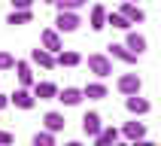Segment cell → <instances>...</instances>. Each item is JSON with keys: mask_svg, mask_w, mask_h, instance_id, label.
<instances>
[{"mask_svg": "<svg viewBox=\"0 0 161 146\" xmlns=\"http://www.w3.org/2000/svg\"><path fill=\"white\" fill-rule=\"evenodd\" d=\"M15 76H18V82H21V88H31V85H34V70H31L27 61H15Z\"/></svg>", "mask_w": 161, "mask_h": 146, "instance_id": "cell-15", "label": "cell"}, {"mask_svg": "<svg viewBox=\"0 0 161 146\" xmlns=\"http://www.w3.org/2000/svg\"><path fill=\"white\" fill-rule=\"evenodd\" d=\"M43 3H55V0H43Z\"/></svg>", "mask_w": 161, "mask_h": 146, "instance_id": "cell-33", "label": "cell"}, {"mask_svg": "<svg viewBox=\"0 0 161 146\" xmlns=\"http://www.w3.org/2000/svg\"><path fill=\"white\" fill-rule=\"evenodd\" d=\"M125 46H128V49H131V52H134V55H143L146 52V46H149V43H146V36L143 34H137V31H125Z\"/></svg>", "mask_w": 161, "mask_h": 146, "instance_id": "cell-9", "label": "cell"}, {"mask_svg": "<svg viewBox=\"0 0 161 146\" xmlns=\"http://www.w3.org/2000/svg\"><path fill=\"white\" fill-rule=\"evenodd\" d=\"M113 146H131V143H119V140H116V143H113Z\"/></svg>", "mask_w": 161, "mask_h": 146, "instance_id": "cell-31", "label": "cell"}, {"mask_svg": "<svg viewBox=\"0 0 161 146\" xmlns=\"http://www.w3.org/2000/svg\"><path fill=\"white\" fill-rule=\"evenodd\" d=\"M107 15H109V12L100 6V3H97V6H91V12H88V25H91V31H103V27H107Z\"/></svg>", "mask_w": 161, "mask_h": 146, "instance_id": "cell-11", "label": "cell"}, {"mask_svg": "<svg viewBox=\"0 0 161 146\" xmlns=\"http://www.w3.org/2000/svg\"><path fill=\"white\" fill-rule=\"evenodd\" d=\"M64 146H82V143H79V140H70V143H64Z\"/></svg>", "mask_w": 161, "mask_h": 146, "instance_id": "cell-30", "label": "cell"}, {"mask_svg": "<svg viewBox=\"0 0 161 146\" xmlns=\"http://www.w3.org/2000/svg\"><path fill=\"white\" fill-rule=\"evenodd\" d=\"M107 49H109V58H116V61H122V64H134L137 58H140V55H134L125 43H109Z\"/></svg>", "mask_w": 161, "mask_h": 146, "instance_id": "cell-6", "label": "cell"}, {"mask_svg": "<svg viewBox=\"0 0 161 146\" xmlns=\"http://www.w3.org/2000/svg\"><path fill=\"white\" fill-rule=\"evenodd\" d=\"M0 70H15V58L9 52H0Z\"/></svg>", "mask_w": 161, "mask_h": 146, "instance_id": "cell-25", "label": "cell"}, {"mask_svg": "<svg viewBox=\"0 0 161 146\" xmlns=\"http://www.w3.org/2000/svg\"><path fill=\"white\" fill-rule=\"evenodd\" d=\"M82 91H85V98H91V100H100V98H107V94H109L103 82H88Z\"/></svg>", "mask_w": 161, "mask_h": 146, "instance_id": "cell-20", "label": "cell"}, {"mask_svg": "<svg viewBox=\"0 0 161 146\" xmlns=\"http://www.w3.org/2000/svg\"><path fill=\"white\" fill-rule=\"evenodd\" d=\"M34 21V12L31 9H12L6 15V25H12V27H18V25H31Z\"/></svg>", "mask_w": 161, "mask_h": 146, "instance_id": "cell-17", "label": "cell"}, {"mask_svg": "<svg viewBox=\"0 0 161 146\" xmlns=\"http://www.w3.org/2000/svg\"><path fill=\"white\" fill-rule=\"evenodd\" d=\"M9 104H15L18 110H34L36 98H34V91H27V88H18L12 98H9Z\"/></svg>", "mask_w": 161, "mask_h": 146, "instance_id": "cell-8", "label": "cell"}, {"mask_svg": "<svg viewBox=\"0 0 161 146\" xmlns=\"http://www.w3.org/2000/svg\"><path fill=\"white\" fill-rule=\"evenodd\" d=\"M107 25H113L116 31H131V21H128L122 12H109V15H107Z\"/></svg>", "mask_w": 161, "mask_h": 146, "instance_id": "cell-23", "label": "cell"}, {"mask_svg": "<svg viewBox=\"0 0 161 146\" xmlns=\"http://www.w3.org/2000/svg\"><path fill=\"white\" fill-rule=\"evenodd\" d=\"M88 70L103 79V76L113 73V58H109V55H100V52L97 55H88Z\"/></svg>", "mask_w": 161, "mask_h": 146, "instance_id": "cell-2", "label": "cell"}, {"mask_svg": "<svg viewBox=\"0 0 161 146\" xmlns=\"http://www.w3.org/2000/svg\"><path fill=\"white\" fill-rule=\"evenodd\" d=\"M43 125H46V131H52V134H58V131H64V125H67V119L61 116V113H46L43 116Z\"/></svg>", "mask_w": 161, "mask_h": 146, "instance_id": "cell-16", "label": "cell"}, {"mask_svg": "<svg viewBox=\"0 0 161 146\" xmlns=\"http://www.w3.org/2000/svg\"><path fill=\"white\" fill-rule=\"evenodd\" d=\"M31 146H55V134L52 131H36L34 140H31Z\"/></svg>", "mask_w": 161, "mask_h": 146, "instance_id": "cell-24", "label": "cell"}, {"mask_svg": "<svg viewBox=\"0 0 161 146\" xmlns=\"http://www.w3.org/2000/svg\"><path fill=\"white\" fill-rule=\"evenodd\" d=\"M9 107V98H6V94H0V110H6Z\"/></svg>", "mask_w": 161, "mask_h": 146, "instance_id": "cell-29", "label": "cell"}, {"mask_svg": "<svg viewBox=\"0 0 161 146\" xmlns=\"http://www.w3.org/2000/svg\"><path fill=\"white\" fill-rule=\"evenodd\" d=\"M12 9H34V0H12Z\"/></svg>", "mask_w": 161, "mask_h": 146, "instance_id": "cell-26", "label": "cell"}, {"mask_svg": "<svg viewBox=\"0 0 161 146\" xmlns=\"http://www.w3.org/2000/svg\"><path fill=\"white\" fill-rule=\"evenodd\" d=\"M131 146H155V143H152V140H146V137H143V140H134V143H131Z\"/></svg>", "mask_w": 161, "mask_h": 146, "instance_id": "cell-28", "label": "cell"}, {"mask_svg": "<svg viewBox=\"0 0 161 146\" xmlns=\"http://www.w3.org/2000/svg\"><path fill=\"white\" fill-rule=\"evenodd\" d=\"M100 131H103L100 113H85V116H82V134H88V137H97Z\"/></svg>", "mask_w": 161, "mask_h": 146, "instance_id": "cell-7", "label": "cell"}, {"mask_svg": "<svg viewBox=\"0 0 161 146\" xmlns=\"http://www.w3.org/2000/svg\"><path fill=\"white\" fill-rule=\"evenodd\" d=\"M122 134H125L128 143H134V140H143V137H146V125H143V122H125Z\"/></svg>", "mask_w": 161, "mask_h": 146, "instance_id": "cell-12", "label": "cell"}, {"mask_svg": "<svg viewBox=\"0 0 161 146\" xmlns=\"http://www.w3.org/2000/svg\"><path fill=\"white\" fill-rule=\"evenodd\" d=\"M34 98H40V100L58 98V85L55 82H34Z\"/></svg>", "mask_w": 161, "mask_h": 146, "instance_id": "cell-14", "label": "cell"}, {"mask_svg": "<svg viewBox=\"0 0 161 146\" xmlns=\"http://www.w3.org/2000/svg\"><path fill=\"white\" fill-rule=\"evenodd\" d=\"M82 98H85V91H82V88H73V85H70V88H61V91H58V100H61L64 107H76Z\"/></svg>", "mask_w": 161, "mask_h": 146, "instance_id": "cell-13", "label": "cell"}, {"mask_svg": "<svg viewBox=\"0 0 161 146\" xmlns=\"http://www.w3.org/2000/svg\"><path fill=\"white\" fill-rule=\"evenodd\" d=\"M122 3H137V0H122Z\"/></svg>", "mask_w": 161, "mask_h": 146, "instance_id": "cell-32", "label": "cell"}, {"mask_svg": "<svg viewBox=\"0 0 161 146\" xmlns=\"http://www.w3.org/2000/svg\"><path fill=\"white\" fill-rule=\"evenodd\" d=\"M55 61H58V67H76V64H82V55L79 52H73V49H67V52H58L55 55Z\"/></svg>", "mask_w": 161, "mask_h": 146, "instance_id": "cell-19", "label": "cell"}, {"mask_svg": "<svg viewBox=\"0 0 161 146\" xmlns=\"http://www.w3.org/2000/svg\"><path fill=\"white\" fill-rule=\"evenodd\" d=\"M0 146H12V134L9 131H0Z\"/></svg>", "mask_w": 161, "mask_h": 146, "instance_id": "cell-27", "label": "cell"}, {"mask_svg": "<svg viewBox=\"0 0 161 146\" xmlns=\"http://www.w3.org/2000/svg\"><path fill=\"white\" fill-rule=\"evenodd\" d=\"M119 12H122V15H125L131 25H140V21L146 18V12L137 6V3H122V9H119Z\"/></svg>", "mask_w": 161, "mask_h": 146, "instance_id": "cell-18", "label": "cell"}, {"mask_svg": "<svg viewBox=\"0 0 161 146\" xmlns=\"http://www.w3.org/2000/svg\"><path fill=\"white\" fill-rule=\"evenodd\" d=\"M125 107H128L131 116H146V113H149V100L140 98V94H131V98L125 100Z\"/></svg>", "mask_w": 161, "mask_h": 146, "instance_id": "cell-10", "label": "cell"}, {"mask_svg": "<svg viewBox=\"0 0 161 146\" xmlns=\"http://www.w3.org/2000/svg\"><path fill=\"white\" fill-rule=\"evenodd\" d=\"M40 46L43 49H49L52 55H58L64 49V43H61V31H52V27H46L43 34H40Z\"/></svg>", "mask_w": 161, "mask_h": 146, "instance_id": "cell-3", "label": "cell"}, {"mask_svg": "<svg viewBox=\"0 0 161 146\" xmlns=\"http://www.w3.org/2000/svg\"><path fill=\"white\" fill-rule=\"evenodd\" d=\"M79 25H82L79 12H58V18H55V27H58L61 34H73Z\"/></svg>", "mask_w": 161, "mask_h": 146, "instance_id": "cell-4", "label": "cell"}, {"mask_svg": "<svg viewBox=\"0 0 161 146\" xmlns=\"http://www.w3.org/2000/svg\"><path fill=\"white\" fill-rule=\"evenodd\" d=\"M31 61L36 64V67H43V70H52V67H58V61H55V55L49 52V49H31Z\"/></svg>", "mask_w": 161, "mask_h": 146, "instance_id": "cell-5", "label": "cell"}, {"mask_svg": "<svg viewBox=\"0 0 161 146\" xmlns=\"http://www.w3.org/2000/svg\"><path fill=\"white\" fill-rule=\"evenodd\" d=\"M85 3H88V0H55L58 12H79Z\"/></svg>", "mask_w": 161, "mask_h": 146, "instance_id": "cell-22", "label": "cell"}, {"mask_svg": "<svg viewBox=\"0 0 161 146\" xmlns=\"http://www.w3.org/2000/svg\"><path fill=\"white\" fill-rule=\"evenodd\" d=\"M116 140H119V131H116V128H103V131L94 137V146H113Z\"/></svg>", "mask_w": 161, "mask_h": 146, "instance_id": "cell-21", "label": "cell"}, {"mask_svg": "<svg viewBox=\"0 0 161 146\" xmlns=\"http://www.w3.org/2000/svg\"><path fill=\"white\" fill-rule=\"evenodd\" d=\"M116 88L125 94V98H131V94H140V88H143V79L137 76V73H122L116 82Z\"/></svg>", "mask_w": 161, "mask_h": 146, "instance_id": "cell-1", "label": "cell"}]
</instances>
